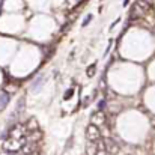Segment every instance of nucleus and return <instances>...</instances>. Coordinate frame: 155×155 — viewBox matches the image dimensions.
Returning a JSON list of instances; mask_svg holds the SVG:
<instances>
[{"instance_id":"nucleus-2","label":"nucleus","mask_w":155,"mask_h":155,"mask_svg":"<svg viewBox=\"0 0 155 155\" xmlns=\"http://www.w3.org/2000/svg\"><path fill=\"white\" fill-rule=\"evenodd\" d=\"M149 11V3L146 0H136V5H134V9L131 12V17H140L143 14H146Z\"/></svg>"},{"instance_id":"nucleus-8","label":"nucleus","mask_w":155,"mask_h":155,"mask_svg":"<svg viewBox=\"0 0 155 155\" xmlns=\"http://www.w3.org/2000/svg\"><path fill=\"white\" fill-rule=\"evenodd\" d=\"M92 18H94V15H92V14H89V15L86 17V20H84V21L81 23V27H86V26H87V24H89V23L92 21Z\"/></svg>"},{"instance_id":"nucleus-5","label":"nucleus","mask_w":155,"mask_h":155,"mask_svg":"<svg viewBox=\"0 0 155 155\" xmlns=\"http://www.w3.org/2000/svg\"><path fill=\"white\" fill-rule=\"evenodd\" d=\"M105 148H107V152L108 154H117L119 152V148H117V145L113 142V140H108L107 143H105Z\"/></svg>"},{"instance_id":"nucleus-12","label":"nucleus","mask_w":155,"mask_h":155,"mask_svg":"<svg viewBox=\"0 0 155 155\" xmlns=\"http://www.w3.org/2000/svg\"><path fill=\"white\" fill-rule=\"evenodd\" d=\"M128 3H130V0H124V6H127Z\"/></svg>"},{"instance_id":"nucleus-10","label":"nucleus","mask_w":155,"mask_h":155,"mask_svg":"<svg viewBox=\"0 0 155 155\" xmlns=\"http://www.w3.org/2000/svg\"><path fill=\"white\" fill-rule=\"evenodd\" d=\"M119 21H120V18H116V20H114V23H113V24H111V26H110V30H113V29H114V27H116V24H117V23H119Z\"/></svg>"},{"instance_id":"nucleus-7","label":"nucleus","mask_w":155,"mask_h":155,"mask_svg":"<svg viewBox=\"0 0 155 155\" xmlns=\"http://www.w3.org/2000/svg\"><path fill=\"white\" fill-rule=\"evenodd\" d=\"M95 72H97V63H92L91 66H87V69H86V75H87L89 78H92V77L95 75Z\"/></svg>"},{"instance_id":"nucleus-3","label":"nucleus","mask_w":155,"mask_h":155,"mask_svg":"<svg viewBox=\"0 0 155 155\" xmlns=\"http://www.w3.org/2000/svg\"><path fill=\"white\" fill-rule=\"evenodd\" d=\"M24 134H26V128H23L21 125H17V127H14L11 130V137H14V139L24 137Z\"/></svg>"},{"instance_id":"nucleus-11","label":"nucleus","mask_w":155,"mask_h":155,"mask_svg":"<svg viewBox=\"0 0 155 155\" xmlns=\"http://www.w3.org/2000/svg\"><path fill=\"white\" fill-rule=\"evenodd\" d=\"M71 95H72V91H69V92H68V94H66V95H65V100H68V98H69V97H71Z\"/></svg>"},{"instance_id":"nucleus-9","label":"nucleus","mask_w":155,"mask_h":155,"mask_svg":"<svg viewBox=\"0 0 155 155\" xmlns=\"http://www.w3.org/2000/svg\"><path fill=\"white\" fill-rule=\"evenodd\" d=\"M111 47H113V39H110V41H108V45H107V48H105V51H104V56H107V54H108V51L111 50Z\"/></svg>"},{"instance_id":"nucleus-1","label":"nucleus","mask_w":155,"mask_h":155,"mask_svg":"<svg viewBox=\"0 0 155 155\" xmlns=\"http://www.w3.org/2000/svg\"><path fill=\"white\" fill-rule=\"evenodd\" d=\"M86 139L91 142V143H95L101 139V131H100V127L95 125V124H89L87 128H86Z\"/></svg>"},{"instance_id":"nucleus-4","label":"nucleus","mask_w":155,"mask_h":155,"mask_svg":"<svg viewBox=\"0 0 155 155\" xmlns=\"http://www.w3.org/2000/svg\"><path fill=\"white\" fill-rule=\"evenodd\" d=\"M92 124H95V125H98V127H101V125L105 124V116H104L103 111L94 113V116H92Z\"/></svg>"},{"instance_id":"nucleus-6","label":"nucleus","mask_w":155,"mask_h":155,"mask_svg":"<svg viewBox=\"0 0 155 155\" xmlns=\"http://www.w3.org/2000/svg\"><path fill=\"white\" fill-rule=\"evenodd\" d=\"M38 127H39L38 120H36L35 117H30V119H29V122H27V125H26V130H29V131H33V130H36Z\"/></svg>"}]
</instances>
